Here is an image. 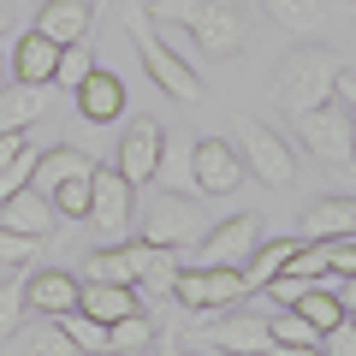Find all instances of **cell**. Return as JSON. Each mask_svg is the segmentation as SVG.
<instances>
[{
    "instance_id": "cell-7",
    "label": "cell",
    "mask_w": 356,
    "mask_h": 356,
    "mask_svg": "<svg viewBox=\"0 0 356 356\" xmlns=\"http://www.w3.org/2000/svg\"><path fill=\"white\" fill-rule=\"evenodd\" d=\"M350 131H356V119H350L344 102H327V107H315V113H297V137H303L309 154H321L327 166H350Z\"/></svg>"
},
{
    "instance_id": "cell-26",
    "label": "cell",
    "mask_w": 356,
    "mask_h": 356,
    "mask_svg": "<svg viewBox=\"0 0 356 356\" xmlns=\"http://www.w3.org/2000/svg\"><path fill=\"white\" fill-rule=\"evenodd\" d=\"M291 250H297V238H261V243L250 250V273H243V285H255V291H261L273 273H285Z\"/></svg>"
},
{
    "instance_id": "cell-31",
    "label": "cell",
    "mask_w": 356,
    "mask_h": 356,
    "mask_svg": "<svg viewBox=\"0 0 356 356\" xmlns=\"http://www.w3.org/2000/svg\"><path fill=\"white\" fill-rule=\"evenodd\" d=\"M154 36H161L184 65H202V42L191 36V24H178V18H154Z\"/></svg>"
},
{
    "instance_id": "cell-24",
    "label": "cell",
    "mask_w": 356,
    "mask_h": 356,
    "mask_svg": "<svg viewBox=\"0 0 356 356\" xmlns=\"http://www.w3.org/2000/svg\"><path fill=\"white\" fill-rule=\"evenodd\" d=\"M83 273L107 285H137V255H131V243H102V250H89Z\"/></svg>"
},
{
    "instance_id": "cell-16",
    "label": "cell",
    "mask_w": 356,
    "mask_h": 356,
    "mask_svg": "<svg viewBox=\"0 0 356 356\" xmlns=\"http://www.w3.org/2000/svg\"><path fill=\"white\" fill-rule=\"evenodd\" d=\"M303 238H356V196H321L303 214Z\"/></svg>"
},
{
    "instance_id": "cell-10",
    "label": "cell",
    "mask_w": 356,
    "mask_h": 356,
    "mask_svg": "<svg viewBox=\"0 0 356 356\" xmlns=\"http://www.w3.org/2000/svg\"><path fill=\"white\" fill-rule=\"evenodd\" d=\"M196 339L214 344V350H232V356H267L273 350V332H267L261 315H226V321H202Z\"/></svg>"
},
{
    "instance_id": "cell-36",
    "label": "cell",
    "mask_w": 356,
    "mask_h": 356,
    "mask_svg": "<svg viewBox=\"0 0 356 356\" xmlns=\"http://www.w3.org/2000/svg\"><path fill=\"white\" fill-rule=\"evenodd\" d=\"M315 350H321V356H356V315H339L327 332H321Z\"/></svg>"
},
{
    "instance_id": "cell-21",
    "label": "cell",
    "mask_w": 356,
    "mask_h": 356,
    "mask_svg": "<svg viewBox=\"0 0 356 356\" xmlns=\"http://www.w3.org/2000/svg\"><path fill=\"white\" fill-rule=\"evenodd\" d=\"M131 255H137V291L143 297H172V285H178L172 250H161V243H131Z\"/></svg>"
},
{
    "instance_id": "cell-1",
    "label": "cell",
    "mask_w": 356,
    "mask_h": 356,
    "mask_svg": "<svg viewBox=\"0 0 356 356\" xmlns=\"http://www.w3.org/2000/svg\"><path fill=\"white\" fill-rule=\"evenodd\" d=\"M339 54L327 48V42H297L291 54H285L280 65H273V83H267V95H273V107H285V113H315V107L332 102V83H339Z\"/></svg>"
},
{
    "instance_id": "cell-32",
    "label": "cell",
    "mask_w": 356,
    "mask_h": 356,
    "mask_svg": "<svg viewBox=\"0 0 356 356\" xmlns=\"http://www.w3.org/2000/svg\"><path fill=\"white\" fill-rule=\"evenodd\" d=\"M89 72H95V54H89L83 42L60 48V65H54V83H60V89H77V83H83Z\"/></svg>"
},
{
    "instance_id": "cell-4",
    "label": "cell",
    "mask_w": 356,
    "mask_h": 356,
    "mask_svg": "<svg viewBox=\"0 0 356 356\" xmlns=\"http://www.w3.org/2000/svg\"><path fill=\"white\" fill-rule=\"evenodd\" d=\"M131 184L119 166L95 161V172H89V220H95V232H102V243H125L131 220H137V202H131Z\"/></svg>"
},
{
    "instance_id": "cell-37",
    "label": "cell",
    "mask_w": 356,
    "mask_h": 356,
    "mask_svg": "<svg viewBox=\"0 0 356 356\" xmlns=\"http://www.w3.org/2000/svg\"><path fill=\"white\" fill-rule=\"evenodd\" d=\"M30 255H36V238H24V232L0 226V267H24Z\"/></svg>"
},
{
    "instance_id": "cell-2",
    "label": "cell",
    "mask_w": 356,
    "mask_h": 356,
    "mask_svg": "<svg viewBox=\"0 0 356 356\" xmlns=\"http://www.w3.org/2000/svg\"><path fill=\"white\" fill-rule=\"evenodd\" d=\"M154 13L191 24V36L202 42V54H214V60H226V54L243 48V6L238 0H154Z\"/></svg>"
},
{
    "instance_id": "cell-29",
    "label": "cell",
    "mask_w": 356,
    "mask_h": 356,
    "mask_svg": "<svg viewBox=\"0 0 356 356\" xmlns=\"http://www.w3.org/2000/svg\"><path fill=\"white\" fill-rule=\"evenodd\" d=\"M60 327H65V339H72L77 350H89V356H107V327H102L95 315L72 309V315H60Z\"/></svg>"
},
{
    "instance_id": "cell-38",
    "label": "cell",
    "mask_w": 356,
    "mask_h": 356,
    "mask_svg": "<svg viewBox=\"0 0 356 356\" xmlns=\"http://www.w3.org/2000/svg\"><path fill=\"white\" fill-rule=\"evenodd\" d=\"M18 321H24V291L18 285H0V344L18 332Z\"/></svg>"
},
{
    "instance_id": "cell-39",
    "label": "cell",
    "mask_w": 356,
    "mask_h": 356,
    "mask_svg": "<svg viewBox=\"0 0 356 356\" xmlns=\"http://www.w3.org/2000/svg\"><path fill=\"white\" fill-rule=\"evenodd\" d=\"M327 243V273H356V238H321Z\"/></svg>"
},
{
    "instance_id": "cell-11",
    "label": "cell",
    "mask_w": 356,
    "mask_h": 356,
    "mask_svg": "<svg viewBox=\"0 0 356 356\" xmlns=\"http://www.w3.org/2000/svg\"><path fill=\"white\" fill-rule=\"evenodd\" d=\"M255 243H261V220H255V208H250V214H232V220H220V226L208 232L202 267H238V261H250Z\"/></svg>"
},
{
    "instance_id": "cell-13",
    "label": "cell",
    "mask_w": 356,
    "mask_h": 356,
    "mask_svg": "<svg viewBox=\"0 0 356 356\" xmlns=\"http://www.w3.org/2000/svg\"><path fill=\"white\" fill-rule=\"evenodd\" d=\"M77 113H83L89 125H113V119L125 113V83H119L107 65H95V72L77 83Z\"/></svg>"
},
{
    "instance_id": "cell-42",
    "label": "cell",
    "mask_w": 356,
    "mask_h": 356,
    "mask_svg": "<svg viewBox=\"0 0 356 356\" xmlns=\"http://www.w3.org/2000/svg\"><path fill=\"white\" fill-rule=\"evenodd\" d=\"M6 83H13V54L0 48V89H6Z\"/></svg>"
},
{
    "instance_id": "cell-9",
    "label": "cell",
    "mask_w": 356,
    "mask_h": 356,
    "mask_svg": "<svg viewBox=\"0 0 356 356\" xmlns=\"http://www.w3.org/2000/svg\"><path fill=\"white\" fill-rule=\"evenodd\" d=\"M191 172H196V184H202L208 196L238 191V184H243V154H238V143H226V137H202V143L191 149Z\"/></svg>"
},
{
    "instance_id": "cell-14",
    "label": "cell",
    "mask_w": 356,
    "mask_h": 356,
    "mask_svg": "<svg viewBox=\"0 0 356 356\" xmlns=\"http://www.w3.org/2000/svg\"><path fill=\"white\" fill-rule=\"evenodd\" d=\"M89 18H95V6H89V0H48V6L36 13V36L72 48V42L89 36Z\"/></svg>"
},
{
    "instance_id": "cell-43",
    "label": "cell",
    "mask_w": 356,
    "mask_h": 356,
    "mask_svg": "<svg viewBox=\"0 0 356 356\" xmlns=\"http://www.w3.org/2000/svg\"><path fill=\"white\" fill-rule=\"evenodd\" d=\"M350 166H356V131H350Z\"/></svg>"
},
{
    "instance_id": "cell-40",
    "label": "cell",
    "mask_w": 356,
    "mask_h": 356,
    "mask_svg": "<svg viewBox=\"0 0 356 356\" xmlns=\"http://www.w3.org/2000/svg\"><path fill=\"white\" fill-rule=\"evenodd\" d=\"M18 149H24V131H13V137H0V166L13 161V154H18Z\"/></svg>"
},
{
    "instance_id": "cell-41",
    "label": "cell",
    "mask_w": 356,
    "mask_h": 356,
    "mask_svg": "<svg viewBox=\"0 0 356 356\" xmlns=\"http://www.w3.org/2000/svg\"><path fill=\"white\" fill-rule=\"evenodd\" d=\"M6 30H13V0H0V42H6Z\"/></svg>"
},
{
    "instance_id": "cell-23",
    "label": "cell",
    "mask_w": 356,
    "mask_h": 356,
    "mask_svg": "<svg viewBox=\"0 0 356 356\" xmlns=\"http://www.w3.org/2000/svg\"><path fill=\"white\" fill-rule=\"evenodd\" d=\"M89 166H95V161H89L83 149H42V154H36V172H30V184L48 196L54 184H65V178H83Z\"/></svg>"
},
{
    "instance_id": "cell-33",
    "label": "cell",
    "mask_w": 356,
    "mask_h": 356,
    "mask_svg": "<svg viewBox=\"0 0 356 356\" xmlns=\"http://www.w3.org/2000/svg\"><path fill=\"white\" fill-rule=\"evenodd\" d=\"M267 332H273V344H321V327H309L297 309H280L267 321Z\"/></svg>"
},
{
    "instance_id": "cell-44",
    "label": "cell",
    "mask_w": 356,
    "mask_h": 356,
    "mask_svg": "<svg viewBox=\"0 0 356 356\" xmlns=\"http://www.w3.org/2000/svg\"><path fill=\"white\" fill-rule=\"evenodd\" d=\"M220 356H232V350H220Z\"/></svg>"
},
{
    "instance_id": "cell-34",
    "label": "cell",
    "mask_w": 356,
    "mask_h": 356,
    "mask_svg": "<svg viewBox=\"0 0 356 356\" xmlns=\"http://www.w3.org/2000/svg\"><path fill=\"white\" fill-rule=\"evenodd\" d=\"M285 273H291V280H303V285H315L321 273H327V243H303V250H291V261H285Z\"/></svg>"
},
{
    "instance_id": "cell-5",
    "label": "cell",
    "mask_w": 356,
    "mask_h": 356,
    "mask_svg": "<svg viewBox=\"0 0 356 356\" xmlns=\"http://www.w3.org/2000/svg\"><path fill=\"white\" fill-rule=\"evenodd\" d=\"M172 297L191 315H226L238 297H250V285H243V273L238 267H178V285H172Z\"/></svg>"
},
{
    "instance_id": "cell-30",
    "label": "cell",
    "mask_w": 356,
    "mask_h": 356,
    "mask_svg": "<svg viewBox=\"0 0 356 356\" xmlns=\"http://www.w3.org/2000/svg\"><path fill=\"white\" fill-rule=\"evenodd\" d=\"M89 172H95V166H89ZM89 172H83V178H65V184H54V191H48L54 214H65V220H89Z\"/></svg>"
},
{
    "instance_id": "cell-12",
    "label": "cell",
    "mask_w": 356,
    "mask_h": 356,
    "mask_svg": "<svg viewBox=\"0 0 356 356\" xmlns=\"http://www.w3.org/2000/svg\"><path fill=\"white\" fill-rule=\"evenodd\" d=\"M161 149H166V131L154 125V119H149V125H131L125 143H119V161L113 166L131 178V184H149V178L161 172Z\"/></svg>"
},
{
    "instance_id": "cell-22",
    "label": "cell",
    "mask_w": 356,
    "mask_h": 356,
    "mask_svg": "<svg viewBox=\"0 0 356 356\" xmlns=\"http://www.w3.org/2000/svg\"><path fill=\"white\" fill-rule=\"evenodd\" d=\"M54 65H60V42L36 36V30L13 48V77H18V83H42V89H48L54 83Z\"/></svg>"
},
{
    "instance_id": "cell-18",
    "label": "cell",
    "mask_w": 356,
    "mask_h": 356,
    "mask_svg": "<svg viewBox=\"0 0 356 356\" xmlns=\"http://www.w3.org/2000/svg\"><path fill=\"white\" fill-rule=\"evenodd\" d=\"M6 344H13L6 356H77V344L65 339V327H60V315H42L36 327L18 321V332H13Z\"/></svg>"
},
{
    "instance_id": "cell-28",
    "label": "cell",
    "mask_w": 356,
    "mask_h": 356,
    "mask_svg": "<svg viewBox=\"0 0 356 356\" xmlns=\"http://www.w3.org/2000/svg\"><path fill=\"white\" fill-rule=\"evenodd\" d=\"M291 309H297V315L309 321V327H321V332H327L332 321L344 315V303H339V291H327V285H321V280H315V285H303V297H297Z\"/></svg>"
},
{
    "instance_id": "cell-3",
    "label": "cell",
    "mask_w": 356,
    "mask_h": 356,
    "mask_svg": "<svg viewBox=\"0 0 356 356\" xmlns=\"http://www.w3.org/2000/svg\"><path fill=\"white\" fill-rule=\"evenodd\" d=\"M131 42H137V54H143V72L154 77V89H166L172 102H202V72L178 60V54L166 48L161 36H154V24H149L143 13H131Z\"/></svg>"
},
{
    "instance_id": "cell-8",
    "label": "cell",
    "mask_w": 356,
    "mask_h": 356,
    "mask_svg": "<svg viewBox=\"0 0 356 356\" xmlns=\"http://www.w3.org/2000/svg\"><path fill=\"white\" fill-rule=\"evenodd\" d=\"M202 232V208L191 196H172L161 191L154 202H143V243H161V250H178Z\"/></svg>"
},
{
    "instance_id": "cell-20",
    "label": "cell",
    "mask_w": 356,
    "mask_h": 356,
    "mask_svg": "<svg viewBox=\"0 0 356 356\" xmlns=\"http://www.w3.org/2000/svg\"><path fill=\"white\" fill-rule=\"evenodd\" d=\"M77 309H83V315H95V321L107 327V321H119V315H131V309H137V285L83 280V285H77Z\"/></svg>"
},
{
    "instance_id": "cell-19",
    "label": "cell",
    "mask_w": 356,
    "mask_h": 356,
    "mask_svg": "<svg viewBox=\"0 0 356 356\" xmlns=\"http://www.w3.org/2000/svg\"><path fill=\"white\" fill-rule=\"evenodd\" d=\"M24 309H36V315H72L77 309V280L60 273V267L36 273V280L24 285Z\"/></svg>"
},
{
    "instance_id": "cell-27",
    "label": "cell",
    "mask_w": 356,
    "mask_h": 356,
    "mask_svg": "<svg viewBox=\"0 0 356 356\" xmlns=\"http://www.w3.org/2000/svg\"><path fill=\"white\" fill-rule=\"evenodd\" d=\"M149 339H154V327H149V315H143V309H131V315L107 321V350H113V356H131V350H143Z\"/></svg>"
},
{
    "instance_id": "cell-45",
    "label": "cell",
    "mask_w": 356,
    "mask_h": 356,
    "mask_svg": "<svg viewBox=\"0 0 356 356\" xmlns=\"http://www.w3.org/2000/svg\"><path fill=\"white\" fill-rule=\"evenodd\" d=\"M77 356H89V350H77Z\"/></svg>"
},
{
    "instance_id": "cell-15",
    "label": "cell",
    "mask_w": 356,
    "mask_h": 356,
    "mask_svg": "<svg viewBox=\"0 0 356 356\" xmlns=\"http://www.w3.org/2000/svg\"><path fill=\"white\" fill-rule=\"evenodd\" d=\"M0 226L24 232V238H48L54 232V202L36 191V184H24V191H13L6 202H0Z\"/></svg>"
},
{
    "instance_id": "cell-17",
    "label": "cell",
    "mask_w": 356,
    "mask_h": 356,
    "mask_svg": "<svg viewBox=\"0 0 356 356\" xmlns=\"http://www.w3.org/2000/svg\"><path fill=\"white\" fill-rule=\"evenodd\" d=\"M48 113V95H42V83H6L0 89V137H13V131H30L36 119Z\"/></svg>"
},
{
    "instance_id": "cell-6",
    "label": "cell",
    "mask_w": 356,
    "mask_h": 356,
    "mask_svg": "<svg viewBox=\"0 0 356 356\" xmlns=\"http://www.w3.org/2000/svg\"><path fill=\"white\" fill-rule=\"evenodd\" d=\"M238 154H243V166H250L261 184H273V191L297 184V154H291V143L273 137L261 119H243V125H238Z\"/></svg>"
},
{
    "instance_id": "cell-35",
    "label": "cell",
    "mask_w": 356,
    "mask_h": 356,
    "mask_svg": "<svg viewBox=\"0 0 356 356\" xmlns=\"http://www.w3.org/2000/svg\"><path fill=\"white\" fill-rule=\"evenodd\" d=\"M36 154H42V149H30V143H24L13 161L0 166V202H6L13 191H24V184H30V172H36Z\"/></svg>"
},
{
    "instance_id": "cell-25",
    "label": "cell",
    "mask_w": 356,
    "mask_h": 356,
    "mask_svg": "<svg viewBox=\"0 0 356 356\" xmlns=\"http://www.w3.org/2000/svg\"><path fill=\"white\" fill-rule=\"evenodd\" d=\"M261 13L280 30H291V36H309V30H321V18H327V0H261Z\"/></svg>"
}]
</instances>
